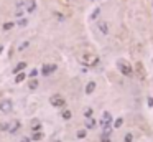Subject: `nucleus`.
Listing matches in <instances>:
<instances>
[{
  "label": "nucleus",
  "instance_id": "obj_2",
  "mask_svg": "<svg viewBox=\"0 0 153 142\" xmlns=\"http://www.w3.org/2000/svg\"><path fill=\"white\" fill-rule=\"evenodd\" d=\"M97 61H99V58L96 55H82L81 56V63L87 64V66H94V64H97Z\"/></svg>",
  "mask_w": 153,
  "mask_h": 142
},
{
  "label": "nucleus",
  "instance_id": "obj_3",
  "mask_svg": "<svg viewBox=\"0 0 153 142\" xmlns=\"http://www.w3.org/2000/svg\"><path fill=\"white\" fill-rule=\"evenodd\" d=\"M50 103H51V106H54V107H63L64 104H66V99H64L61 94H54V96L50 98Z\"/></svg>",
  "mask_w": 153,
  "mask_h": 142
},
{
  "label": "nucleus",
  "instance_id": "obj_24",
  "mask_svg": "<svg viewBox=\"0 0 153 142\" xmlns=\"http://www.w3.org/2000/svg\"><path fill=\"white\" fill-rule=\"evenodd\" d=\"M10 129V124L8 122H4V124H0V131H8Z\"/></svg>",
  "mask_w": 153,
  "mask_h": 142
},
{
  "label": "nucleus",
  "instance_id": "obj_21",
  "mask_svg": "<svg viewBox=\"0 0 153 142\" xmlns=\"http://www.w3.org/2000/svg\"><path fill=\"white\" fill-rule=\"evenodd\" d=\"M122 124H124V119H122V117H119L117 121H115V124H112V126H114L115 129H119V127H120Z\"/></svg>",
  "mask_w": 153,
  "mask_h": 142
},
{
  "label": "nucleus",
  "instance_id": "obj_9",
  "mask_svg": "<svg viewBox=\"0 0 153 142\" xmlns=\"http://www.w3.org/2000/svg\"><path fill=\"white\" fill-rule=\"evenodd\" d=\"M17 27H21V28H25V27H28V18L26 17H20V18H17Z\"/></svg>",
  "mask_w": 153,
  "mask_h": 142
},
{
  "label": "nucleus",
  "instance_id": "obj_11",
  "mask_svg": "<svg viewBox=\"0 0 153 142\" xmlns=\"http://www.w3.org/2000/svg\"><path fill=\"white\" fill-rule=\"evenodd\" d=\"M20 121H15V122H12L10 124V129H8V132L10 134H15V132H18V129H20Z\"/></svg>",
  "mask_w": 153,
  "mask_h": 142
},
{
  "label": "nucleus",
  "instance_id": "obj_17",
  "mask_svg": "<svg viewBox=\"0 0 153 142\" xmlns=\"http://www.w3.org/2000/svg\"><path fill=\"white\" fill-rule=\"evenodd\" d=\"M61 116H63V119H66V121H68V119H71V111L69 109H66V111H63V112H61Z\"/></svg>",
  "mask_w": 153,
  "mask_h": 142
},
{
  "label": "nucleus",
  "instance_id": "obj_22",
  "mask_svg": "<svg viewBox=\"0 0 153 142\" xmlns=\"http://www.w3.org/2000/svg\"><path fill=\"white\" fill-rule=\"evenodd\" d=\"M15 7H17V8H25V0H17Z\"/></svg>",
  "mask_w": 153,
  "mask_h": 142
},
{
  "label": "nucleus",
  "instance_id": "obj_32",
  "mask_svg": "<svg viewBox=\"0 0 153 142\" xmlns=\"http://www.w3.org/2000/svg\"><path fill=\"white\" fill-rule=\"evenodd\" d=\"M4 53V45H0V55Z\"/></svg>",
  "mask_w": 153,
  "mask_h": 142
},
{
  "label": "nucleus",
  "instance_id": "obj_15",
  "mask_svg": "<svg viewBox=\"0 0 153 142\" xmlns=\"http://www.w3.org/2000/svg\"><path fill=\"white\" fill-rule=\"evenodd\" d=\"M94 127H96V121L89 117V121L86 122V129H94Z\"/></svg>",
  "mask_w": 153,
  "mask_h": 142
},
{
  "label": "nucleus",
  "instance_id": "obj_29",
  "mask_svg": "<svg viewBox=\"0 0 153 142\" xmlns=\"http://www.w3.org/2000/svg\"><path fill=\"white\" fill-rule=\"evenodd\" d=\"M78 137H79V139L86 137V131H79V132H78Z\"/></svg>",
  "mask_w": 153,
  "mask_h": 142
},
{
  "label": "nucleus",
  "instance_id": "obj_26",
  "mask_svg": "<svg viewBox=\"0 0 153 142\" xmlns=\"http://www.w3.org/2000/svg\"><path fill=\"white\" fill-rule=\"evenodd\" d=\"M132 141H133V135H132V134H127V135L124 137V142H132Z\"/></svg>",
  "mask_w": 153,
  "mask_h": 142
},
{
  "label": "nucleus",
  "instance_id": "obj_31",
  "mask_svg": "<svg viewBox=\"0 0 153 142\" xmlns=\"http://www.w3.org/2000/svg\"><path fill=\"white\" fill-rule=\"evenodd\" d=\"M148 106H150V107L153 106V98H148Z\"/></svg>",
  "mask_w": 153,
  "mask_h": 142
},
{
  "label": "nucleus",
  "instance_id": "obj_1",
  "mask_svg": "<svg viewBox=\"0 0 153 142\" xmlns=\"http://www.w3.org/2000/svg\"><path fill=\"white\" fill-rule=\"evenodd\" d=\"M117 68H119V71H120L124 76H132L133 75L132 66H130V64H128L125 60H119L117 61Z\"/></svg>",
  "mask_w": 153,
  "mask_h": 142
},
{
  "label": "nucleus",
  "instance_id": "obj_10",
  "mask_svg": "<svg viewBox=\"0 0 153 142\" xmlns=\"http://www.w3.org/2000/svg\"><path fill=\"white\" fill-rule=\"evenodd\" d=\"M26 73H23V71H20V73H17V76H15V83H17V84H20V83H23L26 79Z\"/></svg>",
  "mask_w": 153,
  "mask_h": 142
},
{
  "label": "nucleus",
  "instance_id": "obj_5",
  "mask_svg": "<svg viewBox=\"0 0 153 142\" xmlns=\"http://www.w3.org/2000/svg\"><path fill=\"white\" fill-rule=\"evenodd\" d=\"M56 70H58L56 64H43L41 66V75L43 76H50V75H53Z\"/></svg>",
  "mask_w": 153,
  "mask_h": 142
},
{
  "label": "nucleus",
  "instance_id": "obj_13",
  "mask_svg": "<svg viewBox=\"0 0 153 142\" xmlns=\"http://www.w3.org/2000/svg\"><path fill=\"white\" fill-rule=\"evenodd\" d=\"M31 131H33V132L41 131V124H40V121H38V119H35V121L31 122Z\"/></svg>",
  "mask_w": 153,
  "mask_h": 142
},
{
  "label": "nucleus",
  "instance_id": "obj_23",
  "mask_svg": "<svg viewBox=\"0 0 153 142\" xmlns=\"http://www.w3.org/2000/svg\"><path fill=\"white\" fill-rule=\"evenodd\" d=\"M84 116L87 117V119H89V117H92V109H91V107H87V109L84 111Z\"/></svg>",
  "mask_w": 153,
  "mask_h": 142
},
{
  "label": "nucleus",
  "instance_id": "obj_19",
  "mask_svg": "<svg viewBox=\"0 0 153 142\" xmlns=\"http://www.w3.org/2000/svg\"><path fill=\"white\" fill-rule=\"evenodd\" d=\"M28 88H30V89H36V88H38V81H36V79L33 78L31 81L28 83Z\"/></svg>",
  "mask_w": 153,
  "mask_h": 142
},
{
  "label": "nucleus",
  "instance_id": "obj_20",
  "mask_svg": "<svg viewBox=\"0 0 153 142\" xmlns=\"http://www.w3.org/2000/svg\"><path fill=\"white\" fill-rule=\"evenodd\" d=\"M28 46H30V41H23L20 46H18V51H25L26 48H28Z\"/></svg>",
  "mask_w": 153,
  "mask_h": 142
},
{
  "label": "nucleus",
  "instance_id": "obj_16",
  "mask_svg": "<svg viewBox=\"0 0 153 142\" xmlns=\"http://www.w3.org/2000/svg\"><path fill=\"white\" fill-rule=\"evenodd\" d=\"M23 13H25V8H15V18L23 17Z\"/></svg>",
  "mask_w": 153,
  "mask_h": 142
},
{
  "label": "nucleus",
  "instance_id": "obj_30",
  "mask_svg": "<svg viewBox=\"0 0 153 142\" xmlns=\"http://www.w3.org/2000/svg\"><path fill=\"white\" fill-rule=\"evenodd\" d=\"M21 142H31V139L30 137H21Z\"/></svg>",
  "mask_w": 153,
  "mask_h": 142
},
{
  "label": "nucleus",
  "instance_id": "obj_14",
  "mask_svg": "<svg viewBox=\"0 0 153 142\" xmlns=\"http://www.w3.org/2000/svg\"><path fill=\"white\" fill-rule=\"evenodd\" d=\"M25 68H26V63H25V61H21V63H18L17 66H15L13 73L17 75V73H20V71H21V70H25Z\"/></svg>",
  "mask_w": 153,
  "mask_h": 142
},
{
  "label": "nucleus",
  "instance_id": "obj_12",
  "mask_svg": "<svg viewBox=\"0 0 153 142\" xmlns=\"http://www.w3.org/2000/svg\"><path fill=\"white\" fill-rule=\"evenodd\" d=\"M94 89H96V83H94V81L87 83V86H86V94H92Z\"/></svg>",
  "mask_w": 153,
  "mask_h": 142
},
{
  "label": "nucleus",
  "instance_id": "obj_4",
  "mask_svg": "<svg viewBox=\"0 0 153 142\" xmlns=\"http://www.w3.org/2000/svg\"><path fill=\"white\" fill-rule=\"evenodd\" d=\"M12 109H13V103H12L10 99H2L0 101V111L5 114L12 112Z\"/></svg>",
  "mask_w": 153,
  "mask_h": 142
},
{
  "label": "nucleus",
  "instance_id": "obj_7",
  "mask_svg": "<svg viewBox=\"0 0 153 142\" xmlns=\"http://www.w3.org/2000/svg\"><path fill=\"white\" fill-rule=\"evenodd\" d=\"M35 10H36V2L35 0H25V12L33 13Z\"/></svg>",
  "mask_w": 153,
  "mask_h": 142
},
{
  "label": "nucleus",
  "instance_id": "obj_27",
  "mask_svg": "<svg viewBox=\"0 0 153 142\" xmlns=\"http://www.w3.org/2000/svg\"><path fill=\"white\" fill-rule=\"evenodd\" d=\"M28 76H30V78H36V76H38V70H31Z\"/></svg>",
  "mask_w": 153,
  "mask_h": 142
},
{
  "label": "nucleus",
  "instance_id": "obj_18",
  "mask_svg": "<svg viewBox=\"0 0 153 142\" xmlns=\"http://www.w3.org/2000/svg\"><path fill=\"white\" fill-rule=\"evenodd\" d=\"M41 139H43V132H40V131L31 135V141H41Z\"/></svg>",
  "mask_w": 153,
  "mask_h": 142
},
{
  "label": "nucleus",
  "instance_id": "obj_8",
  "mask_svg": "<svg viewBox=\"0 0 153 142\" xmlns=\"http://www.w3.org/2000/svg\"><path fill=\"white\" fill-rule=\"evenodd\" d=\"M15 25H17L15 21L8 20V21H5V23H2V30H4V32H10L12 28H15Z\"/></svg>",
  "mask_w": 153,
  "mask_h": 142
},
{
  "label": "nucleus",
  "instance_id": "obj_6",
  "mask_svg": "<svg viewBox=\"0 0 153 142\" xmlns=\"http://www.w3.org/2000/svg\"><path fill=\"white\" fill-rule=\"evenodd\" d=\"M97 30H99L104 36L109 35V25H107V21L105 20H97Z\"/></svg>",
  "mask_w": 153,
  "mask_h": 142
},
{
  "label": "nucleus",
  "instance_id": "obj_25",
  "mask_svg": "<svg viewBox=\"0 0 153 142\" xmlns=\"http://www.w3.org/2000/svg\"><path fill=\"white\" fill-rule=\"evenodd\" d=\"M99 13H100V8H96V12H94V13L91 15V18H92V20H96V18L99 17Z\"/></svg>",
  "mask_w": 153,
  "mask_h": 142
},
{
  "label": "nucleus",
  "instance_id": "obj_28",
  "mask_svg": "<svg viewBox=\"0 0 153 142\" xmlns=\"http://www.w3.org/2000/svg\"><path fill=\"white\" fill-rule=\"evenodd\" d=\"M100 142H111V139H109V134H102V141Z\"/></svg>",
  "mask_w": 153,
  "mask_h": 142
}]
</instances>
